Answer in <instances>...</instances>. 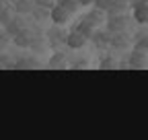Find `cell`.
<instances>
[{
  "label": "cell",
  "mask_w": 148,
  "mask_h": 140,
  "mask_svg": "<svg viewBox=\"0 0 148 140\" xmlns=\"http://www.w3.org/2000/svg\"><path fill=\"white\" fill-rule=\"evenodd\" d=\"M45 37H47V45H49V47L56 51L60 43H66L68 33L62 29V25H56V27H49V31L45 33Z\"/></svg>",
  "instance_id": "obj_1"
},
{
  "label": "cell",
  "mask_w": 148,
  "mask_h": 140,
  "mask_svg": "<svg viewBox=\"0 0 148 140\" xmlns=\"http://www.w3.org/2000/svg\"><path fill=\"white\" fill-rule=\"evenodd\" d=\"M68 60V56L64 54V51H58L56 49L53 54H51V58H49V62H47V68H51V70H62V68H68V64L70 62H66Z\"/></svg>",
  "instance_id": "obj_9"
},
{
  "label": "cell",
  "mask_w": 148,
  "mask_h": 140,
  "mask_svg": "<svg viewBox=\"0 0 148 140\" xmlns=\"http://www.w3.org/2000/svg\"><path fill=\"white\" fill-rule=\"evenodd\" d=\"M111 4H113V0H95V4L92 6H97V8H103V10H109Z\"/></svg>",
  "instance_id": "obj_25"
},
{
  "label": "cell",
  "mask_w": 148,
  "mask_h": 140,
  "mask_svg": "<svg viewBox=\"0 0 148 140\" xmlns=\"http://www.w3.org/2000/svg\"><path fill=\"white\" fill-rule=\"evenodd\" d=\"M35 35H37V31H35L33 27H25L23 31H18L14 37H12V43H14L16 47H29L31 41L35 39Z\"/></svg>",
  "instance_id": "obj_4"
},
{
  "label": "cell",
  "mask_w": 148,
  "mask_h": 140,
  "mask_svg": "<svg viewBox=\"0 0 148 140\" xmlns=\"http://www.w3.org/2000/svg\"><path fill=\"white\" fill-rule=\"evenodd\" d=\"M86 19L95 25V27H101V25H105L107 23V10H103V8H92L88 14H86Z\"/></svg>",
  "instance_id": "obj_11"
},
{
  "label": "cell",
  "mask_w": 148,
  "mask_h": 140,
  "mask_svg": "<svg viewBox=\"0 0 148 140\" xmlns=\"http://www.w3.org/2000/svg\"><path fill=\"white\" fill-rule=\"evenodd\" d=\"M10 68H14V62H12L10 54L0 51V70H10Z\"/></svg>",
  "instance_id": "obj_21"
},
{
  "label": "cell",
  "mask_w": 148,
  "mask_h": 140,
  "mask_svg": "<svg viewBox=\"0 0 148 140\" xmlns=\"http://www.w3.org/2000/svg\"><path fill=\"white\" fill-rule=\"evenodd\" d=\"M132 43H134V37H130L125 31H117L111 35V47L115 49H127Z\"/></svg>",
  "instance_id": "obj_8"
},
{
  "label": "cell",
  "mask_w": 148,
  "mask_h": 140,
  "mask_svg": "<svg viewBox=\"0 0 148 140\" xmlns=\"http://www.w3.org/2000/svg\"><path fill=\"white\" fill-rule=\"evenodd\" d=\"M86 41H88V37H86L84 33H80L78 29H72V31L68 33V37H66V45L72 47V49H80V47H84Z\"/></svg>",
  "instance_id": "obj_7"
},
{
  "label": "cell",
  "mask_w": 148,
  "mask_h": 140,
  "mask_svg": "<svg viewBox=\"0 0 148 140\" xmlns=\"http://www.w3.org/2000/svg\"><path fill=\"white\" fill-rule=\"evenodd\" d=\"M58 2H60L64 8H68L72 14L76 12V10H78V6H80V2H78V0H58Z\"/></svg>",
  "instance_id": "obj_23"
},
{
  "label": "cell",
  "mask_w": 148,
  "mask_h": 140,
  "mask_svg": "<svg viewBox=\"0 0 148 140\" xmlns=\"http://www.w3.org/2000/svg\"><path fill=\"white\" fill-rule=\"evenodd\" d=\"M8 6H12V4H10V0H0V12H2L4 8H8Z\"/></svg>",
  "instance_id": "obj_27"
},
{
  "label": "cell",
  "mask_w": 148,
  "mask_h": 140,
  "mask_svg": "<svg viewBox=\"0 0 148 140\" xmlns=\"http://www.w3.org/2000/svg\"><path fill=\"white\" fill-rule=\"evenodd\" d=\"M45 47H49V45H47V37H41V35L37 33V35H35V39H33L31 45H29V49H33L35 54H41Z\"/></svg>",
  "instance_id": "obj_17"
},
{
  "label": "cell",
  "mask_w": 148,
  "mask_h": 140,
  "mask_svg": "<svg viewBox=\"0 0 148 140\" xmlns=\"http://www.w3.org/2000/svg\"><path fill=\"white\" fill-rule=\"evenodd\" d=\"M132 19L140 25L148 23V0H136L132 6Z\"/></svg>",
  "instance_id": "obj_3"
},
{
  "label": "cell",
  "mask_w": 148,
  "mask_h": 140,
  "mask_svg": "<svg viewBox=\"0 0 148 140\" xmlns=\"http://www.w3.org/2000/svg\"><path fill=\"white\" fill-rule=\"evenodd\" d=\"M70 19H72V12H70L68 8H64L60 2H58V4H56V6L51 8L49 21H51L53 25H66V23H70Z\"/></svg>",
  "instance_id": "obj_2"
},
{
  "label": "cell",
  "mask_w": 148,
  "mask_h": 140,
  "mask_svg": "<svg viewBox=\"0 0 148 140\" xmlns=\"http://www.w3.org/2000/svg\"><path fill=\"white\" fill-rule=\"evenodd\" d=\"M127 64H130V68H146V51H138V49H134L132 51V56L127 58Z\"/></svg>",
  "instance_id": "obj_12"
},
{
  "label": "cell",
  "mask_w": 148,
  "mask_h": 140,
  "mask_svg": "<svg viewBox=\"0 0 148 140\" xmlns=\"http://www.w3.org/2000/svg\"><path fill=\"white\" fill-rule=\"evenodd\" d=\"M16 70H33V68H39V62H35L33 58H21L18 62H14Z\"/></svg>",
  "instance_id": "obj_18"
},
{
  "label": "cell",
  "mask_w": 148,
  "mask_h": 140,
  "mask_svg": "<svg viewBox=\"0 0 148 140\" xmlns=\"http://www.w3.org/2000/svg\"><path fill=\"white\" fill-rule=\"evenodd\" d=\"M49 14H51V8H45V6H35L31 16H33V21L35 23H43L49 19Z\"/></svg>",
  "instance_id": "obj_14"
},
{
  "label": "cell",
  "mask_w": 148,
  "mask_h": 140,
  "mask_svg": "<svg viewBox=\"0 0 148 140\" xmlns=\"http://www.w3.org/2000/svg\"><path fill=\"white\" fill-rule=\"evenodd\" d=\"M99 68H101V70H115V68H119V62H117L115 56L105 54V56L101 58V62H99Z\"/></svg>",
  "instance_id": "obj_16"
},
{
  "label": "cell",
  "mask_w": 148,
  "mask_h": 140,
  "mask_svg": "<svg viewBox=\"0 0 148 140\" xmlns=\"http://www.w3.org/2000/svg\"><path fill=\"white\" fill-rule=\"evenodd\" d=\"M80 6H90V4H95V0H78Z\"/></svg>",
  "instance_id": "obj_28"
},
{
  "label": "cell",
  "mask_w": 148,
  "mask_h": 140,
  "mask_svg": "<svg viewBox=\"0 0 148 140\" xmlns=\"http://www.w3.org/2000/svg\"><path fill=\"white\" fill-rule=\"evenodd\" d=\"M27 27V23H25V14H14L12 16V21L6 25V31H8V35H10V37H14V35L18 33V31H23Z\"/></svg>",
  "instance_id": "obj_10"
},
{
  "label": "cell",
  "mask_w": 148,
  "mask_h": 140,
  "mask_svg": "<svg viewBox=\"0 0 148 140\" xmlns=\"http://www.w3.org/2000/svg\"><path fill=\"white\" fill-rule=\"evenodd\" d=\"M130 23H132V19H130L125 12H121V14H117V16H111V19H107V29L113 31V33L125 31V29L130 27Z\"/></svg>",
  "instance_id": "obj_5"
},
{
  "label": "cell",
  "mask_w": 148,
  "mask_h": 140,
  "mask_svg": "<svg viewBox=\"0 0 148 140\" xmlns=\"http://www.w3.org/2000/svg\"><path fill=\"white\" fill-rule=\"evenodd\" d=\"M8 41H12V37L8 35V31H6L4 25H0V51H4V49H6Z\"/></svg>",
  "instance_id": "obj_22"
},
{
  "label": "cell",
  "mask_w": 148,
  "mask_h": 140,
  "mask_svg": "<svg viewBox=\"0 0 148 140\" xmlns=\"http://www.w3.org/2000/svg\"><path fill=\"white\" fill-rule=\"evenodd\" d=\"M119 68H121V70H123V68H130V64H127V60H121V62H119Z\"/></svg>",
  "instance_id": "obj_29"
},
{
  "label": "cell",
  "mask_w": 148,
  "mask_h": 140,
  "mask_svg": "<svg viewBox=\"0 0 148 140\" xmlns=\"http://www.w3.org/2000/svg\"><path fill=\"white\" fill-rule=\"evenodd\" d=\"M37 6H45V8H53L56 4H58V0H35Z\"/></svg>",
  "instance_id": "obj_26"
},
{
  "label": "cell",
  "mask_w": 148,
  "mask_h": 140,
  "mask_svg": "<svg viewBox=\"0 0 148 140\" xmlns=\"http://www.w3.org/2000/svg\"><path fill=\"white\" fill-rule=\"evenodd\" d=\"M134 49L138 51H148V35L146 33H138L134 37Z\"/></svg>",
  "instance_id": "obj_19"
},
{
  "label": "cell",
  "mask_w": 148,
  "mask_h": 140,
  "mask_svg": "<svg viewBox=\"0 0 148 140\" xmlns=\"http://www.w3.org/2000/svg\"><path fill=\"white\" fill-rule=\"evenodd\" d=\"M16 14V10H14V6H8V8H4L2 12H0V25H8L10 21H12V16Z\"/></svg>",
  "instance_id": "obj_20"
},
{
  "label": "cell",
  "mask_w": 148,
  "mask_h": 140,
  "mask_svg": "<svg viewBox=\"0 0 148 140\" xmlns=\"http://www.w3.org/2000/svg\"><path fill=\"white\" fill-rule=\"evenodd\" d=\"M68 68H70V70H86V68H88V62H86L84 58H80V60H76V62H70Z\"/></svg>",
  "instance_id": "obj_24"
},
{
  "label": "cell",
  "mask_w": 148,
  "mask_h": 140,
  "mask_svg": "<svg viewBox=\"0 0 148 140\" xmlns=\"http://www.w3.org/2000/svg\"><path fill=\"white\" fill-rule=\"evenodd\" d=\"M12 6H14V10L18 14H31L37 4H35V0H14Z\"/></svg>",
  "instance_id": "obj_13"
},
{
  "label": "cell",
  "mask_w": 148,
  "mask_h": 140,
  "mask_svg": "<svg viewBox=\"0 0 148 140\" xmlns=\"http://www.w3.org/2000/svg\"><path fill=\"white\" fill-rule=\"evenodd\" d=\"M74 29H78L80 33H84L86 37L90 39V35L95 33V29H97V27H95V25H92V23H90V21L86 19V16H84V19H80V21H78L76 25H74Z\"/></svg>",
  "instance_id": "obj_15"
},
{
  "label": "cell",
  "mask_w": 148,
  "mask_h": 140,
  "mask_svg": "<svg viewBox=\"0 0 148 140\" xmlns=\"http://www.w3.org/2000/svg\"><path fill=\"white\" fill-rule=\"evenodd\" d=\"M111 35H113V31L109 29H101V31H95L90 35V41L95 43L97 49H107L111 45Z\"/></svg>",
  "instance_id": "obj_6"
}]
</instances>
